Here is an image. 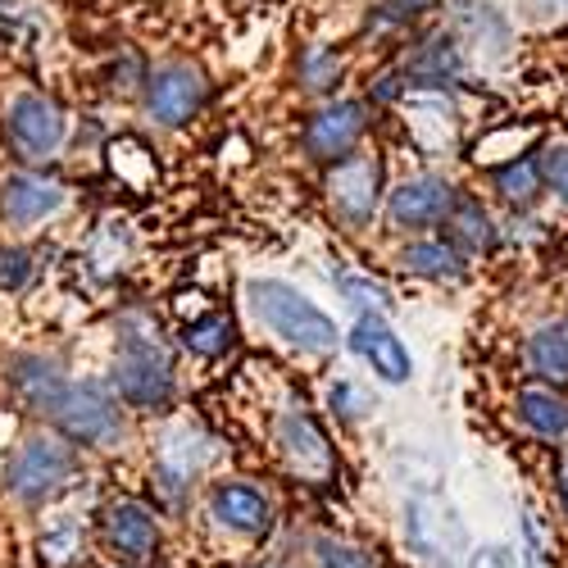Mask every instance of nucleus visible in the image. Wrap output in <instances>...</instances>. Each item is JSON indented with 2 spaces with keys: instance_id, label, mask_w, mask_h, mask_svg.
Here are the masks:
<instances>
[{
  "instance_id": "f257e3e1",
  "label": "nucleus",
  "mask_w": 568,
  "mask_h": 568,
  "mask_svg": "<svg viewBox=\"0 0 568 568\" xmlns=\"http://www.w3.org/2000/svg\"><path fill=\"white\" fill-rule=\"evenodd\" d=\"M251 305L282 342H292L301 351L323 355V351H337V342H342L337 323L327 318L305 292H296L292 282H277V277L251 282Z\"/></svg>"
},
{
  "instance_id": "f03ea898",
  "label": "nucleus",
  "mask_w": 568,
  "mask_h": 568,
  "mask_svg": "<svg viewBox=\"0 0 568 568\" xmlns=\"http://www.w3.org/2000/svg\"><path fill=\"white\" fill-rule=\"evenodd\" d=\"M114 392L132 409H164L173 400V359L151 333L128 327L114 355Z\"/></svg>"
},
{
  "instance_id": "7ed1b4c3",
  "label": "nucleus",
  "mask_w": 568,
  "mask_h": 568,
  "mask_svg": "<svg viewBox=\"0 0 568 568\" xmlns=\"http://www.w3.org/2000/svg\"><path fill=\"white\" fill-rule=\"evenodd\" d=\"M41 414L73 446H105L119 437V405L97 383H69V377H60V387L41 405Z\"/></svg>"
},
{
  "instance_id": "20e7f679",
  "label": "nucleus",
  "mask_w": 568,
  "mask_h": 568,
  "mask_svg": "<svg viewBox=\"0 0 568 568\" xmlns=\"http://www.w3.org/2000/svg\"><path fill=\"white\" fill-rule=\"evenodd\" d=\"M73 468H78V455L64 437H32L14 450L10 468H6V487H10V496L41 505L69 487Z\"/></svg>"
},
{
  "instance_id": "39448f33",
  "label": "nucleus",
  "mask_w": 568,
  "mask_h": 568,
  "mask_svg": "<svg viewBox=\"0 0 568 568\" xmlns=\"http://www.w3.org/2000/svg\"><path fill=\"white\" fill-rule=\"evenodd\" d=\"M405 541L428 568H455L464 550V524L455 518V505L433 491H418L405 505Z\"/></svg>"
},
{
  "instance_id": "423d86ee",
  "label": "nucleus",
  "mask_w": 568,
  "mask_h": 568,
  "mask_svg": "<svg viewBox=\"0 0 568 568\" xmlns=\"http://www.w3.org/2000/svg\"><path fill=\"white\" fill-rule=\"evenodd\" d=\"M6 136L23 160H51L69 136V119L51 97L23 91V97H14L6 110Z\"/></svg>"
},
{
  "instance_id": "0eeeda50",
  "label": "nucleus",
  "mask_w": 568,
  "mask_h": 568,
  "mask_svg": "<svg viewBox=\"0 0 568 568\" xmlns=\"http://www.w3.org/2000/svg\"><path fill=\"white\" fill-rule=\"evenodd\" d=\"M383 201V160L377 155H351L342 164H333L327 173V205L346 227H364L377 214Z\"/></svg>"
},
{
  "instance_id": "6e6552de",
  "label": "nucleus",
  "mask_w": 568,
  "mask_h": 568,
  "mask_svg": "<svg viewBox=\"0 0 568 568\" xmlns=\"http://www.w3.org/2000/svg\"><path fill=\"white\" fill-rule=\"evenodd\" d=\"M201 105H205V78H201V69L178 60V64H164V69L151 73V82H146V110L164 128L192 123L201 114Z\"/></svg>"
},
{
  "instance_id": "1a4fd4ad",
  "label": "nucleus",
  "mask_w": 568,
  "mask_h": 568,
  "mask_svg": "<svg viewBox=\"0 0 568 568\" xmlns=\"http://www.w3.org/2000/svg\"><path fill=\"white\" fill-rule=\"evenodd\" d=\"M364 128H368V105H364V101L323 105V110L305 123V151H310L314 160L342 164V160H351V151L359 146Z\"/></svg>"
},
{
  "instance_id": "9d476101",
  "label": "nucleus",
  "mask_w": 568,
  "mask_h": 568,
  "mask_svg": "<svg viewBox=\"0 0 568 568\" xmlns=\"http://www.w3.org/2000/svg\"><path fill=\"white\" fill-rule=\"evenodd\" d=\"M351 351L383 377V383L400 387L409 383V373H414V359L405 351V342L392 333V323L383 314H359V323L351 327Z\"/></svg>"
},
{
  "instance_id": "9b49d317",
  "label": "nucleus",
  "mask_w": 568,
  "mask_h": 568,
  "mask_svg": "<svg viewBox=\"0 0 568 568\" xmlns=\"http://www.w3.org/2000/svg\"><path fill=\"white\" fill-rule=\"evenodd\" d=\"M101 524H105V541H110V550L119 555V564L136 568V564L155 559V550H160V524H155V514H151L146 505L114 500V505L105 509Z\"/></svg>"
},
{
  "instance_id": "f8f14e48",
  "label": "nucleus",
  "mask_w": 568,
  "mask_h": 568,
  "mask_svg": "<svg viewBox=\"0 0 568 568\" xmlns=\"http://www.w3.org/2000/svg\"><path fill=\"white\" fill-rule=\"evenodd\" d=\"M277 446H282V455L292 459V468L301 473V478H310V483H327V478H333L337 455H333L323 428H318L310 414H287V418H282L277 423Z\"/></svg>"
},
{
  "instance_id": "ddd939ff",
  "label": "nucleus",
  "mask_w": 568,
  "mask_h": 568,
  "mask_svg": "<svg viewBox=\"0 0 568 568\" xmlns=\"http://www.w3.org/2000/svg\"><path fill=\"white\" fill-rule=\"evenodd\" d=\"M450 205H455V186L450 182H442V178H409V182H400L392 192L387 214H392L396 227L418 232V227L442 223L450 214Z\"/></svg>"
},
{
  "instance_id": "4468645a",
  "label": "nucleus",
  "mask_w": 568,
  "mask_h": 568,
  "mask_svg": "<svg viewBox=\"0 0 568 568\" xmlns=\"http://www.w3.org/2000/svg\"><path fill=\"white\" fill-rule=\"evenodd\" d=\"M64 205V186L55 178H41V173H10L0 182V210H6L10 223L28 227L41 223L45 214H55Z\"/></svg>"
},
{
  "instance_id": "2eb2a0df",
  "label": "nucleus",
  "mask_w": 568,
  "mask_h": 568,
  "mask_svg": "<svg viewBox=\"0 0 568 568\" xmlns=\"http://www.w3.org/2000/svg\"><path fill=\"white\" fill-rule=\"evenodd\" d=\"M210 514L227 532H242V537L268 532V496L251 483H219L210 491Z\"/></svg>"
},
{
  "instance_id": "dca6fc26",
  "label": "nucleus",
  "mask_w": 568,
  "mask_h": 568,
  "mask_svg": "<svg viewBox=\"0 0 568 568\" xmlns=\"http://www.w3.org/2000/svg\"><path fill=\"white\" fill-rule=\"evenodd\" d=\"M450 227V246L459 255H478L496 242V232H491V214L483 210V201H473V196H455L450 214L442 219Z\"/></svg>"
},
{
  "instance_id": "f3484780",
  "label": "nucleus",
  "mask_w": 568,
  "mask_h": 568,
  "mask_svg": "<svg viewBox=\"0 0 568 568\" xmlns=\"http://www.w3.org/2000/svg\"><path fill=\"white\" fill-rule=\"evenodd\" d=\"M518 418L546 442H559L568 433V400L550 387H524L518 392Z\"/></svg>"
},
{
  "instance_id": "a211bd4d",
  "label": "nucleus",
  "mask_w": 568,
  "mask_h": 568,
  "mask_svg": "<svg viewBox=\"0 0 568 568\" xmlns=\"http://www.w3.org/2000/svg\"><path fill=\"white\" fill-rule=\"evenodd\" d=\"M491 182H496V192H500L509 205H532L537 192L546 186V173H541V160L514 155L509 164H496V169H491Z\"/></svg>"
},
{
  "instance_id": "6ab92c4d",
  "label": "nucleus",
  "mask_w": 568,
  "mask_h": 568,
  "mask_svg": "<svg viewBox=\"0 0 568 568\" xmlns=\"http://www.w3.org/2000/svg\"><path fill=\"white\" fill-rule=\"evenodd\" d=\"M232 342H236V327H232V314H223V310H205L201 318H192L182 327V346L205 355V359L227 355Z\"/></svg>"
},
{
  "instance_id": "aec40b11",
  "label": "nucleus",
  "mask_w": 568,
  "mask_h": 568,
  "mask_svg": "<svg viewBox=\"0 0 568 568\" xmlns=\"http://www.w3.org/2000/svg\"><path fill=\"white\" fill-rule=\"evenodd\" d=\"M528 364L546 383H568V327H537L528 337Z\"/></svg>"
},
{
  "instance_id": "412c9836",
  "label": "nucleus",
  "mask_w": 568,
  "mask_h": 568,
  "mask_svg": "<svg viewBox=\"0 0 568 568\" xmlns=\"http://www.w3.org/2000/svg\"><path fill=\"white\" fill-rule=\"evenodd\" d=\"M400 268L418 273V277H459L464 255L450 242H414V246L400 251Z\"/></svg>"
},
{
  "instance_id": "4be33fe9",
  "label": "nucleus",
  "mask_w": 568,
  "mask_h": 568,
  "mask_svg": "<svg viewBox=\"0 0 568 568\" xmlns=\"http://www.w3.org/2000/svg\"><path fill=\"white\" fill-rule=\"evenodd\" d=\"M455 28H459V37H464L468 45H478V51L487 45L491 55H500L505 41H509V28H505V19H500L491 6H459Z\"/></svg>"
},
{
  "instance_id": "5701e85b",
  "label": "nucleus",
  "mask_w": 568,
  "mask_h": 568,
  "mask_svg": "<svg viewBox=\"0 0 568 568\" xmlns=\"http://www.w3.org/2000/svg\"><path fill=\"white\" fill-rule=\"evenodd\" d=\"M78 550H82V532H78L73 518H55V524L41 532V559H45V564L64 568V564L78 559Z\"/></svg>"
},
{
  "instance_id": "b1692460",
  "label": "nucleus",
  "mask_w": 568,
  "mask_h": 568,
  "mask_svg": "<svg viewBox=\"0 0 568 568\" xmlns=\"http://www.w3.org/2000/svg\"><path fill=\"white\" fill-rule=\"evenodd\" d=\"M32 255L19 246H0V292H19L32 282Z\"/></svg>"
},
{
  "instance_id": "393cba45",
  "label": "nucleus",
  "mask_w": 568,
  "mask_h": 568,
  "mask_svg": "<svg viewBox=\"0 0 568 568\" xmlns=\"http://www.w3.org/2000/svg\"><path fill=\"white\" fill-rule=\"evenodd\" d=\"M318 564L323 568H373V559L364 550H355V546H346L337 537H323L318 541Z\"/></svg>"
},
{
  "instance_id": "a878e982",
  "label": "nucleus",
  "mask_w": 568,
  "mask_h": 568,
  "mask_svg": "<svg viewBox=\"0 0 568 568\" xmlns=\"http://www.w3.org/2000/svg\"><path fill=\"white\" fill-rule=\"evenodd\" d=\"M342 292L355 301V305H364V310H373V314H387L392 310V296L377 287V282H355V277H342Z\"/></svg>"
},
{
  "instance_id": "bb28decb",
  "label": "nucleus",
  "mask_w": 568,
  "mask_h": 568,
  "mask_svg": "<svg viewBox=\"0 0 568 568\" xmlns=\"http://www.w3.org/2000/svg\"><path fill=\"white\" fill-rule=\"evenodd\" d=\"M541 173H546V186L550 192L568 205V146H555V151H546V160H541Z\"/></svg>"
},
{
  "instance_id": "cd10ccee",
  "label": "nucleus",
  "mask_w": 568,
  "mask_h": 568,
  "mask_svg": "<svg viewBox=\"0 0 568 568\" xmlns=\"http://www.w3.org/2000/svg\"><path fill=\"white\" fill-rule=\"evenodd\" d=\"M464 568H518V564H514V550L505 546H478V550H468Z\"/></svg>"
},
{
  "instance_id": "c85d7f7f",
  "label": "nucleus",
  "mask_w": 568,
  "mask_h": 568,
  "mask_svg": "<svg viewBox=\"0 0 568 568\" xmlns=\"http://www.w3.org/2000/svg\"><path fill=\"white\" fill-rule=\"evenodd\" d=\"M342 73V60L337 55H323V51H314L310 55V64H305V78H310V87H333V78Z\"/></svg>"
},
{
  "instance_id": "c756f323",
  "label": "nucleus",
  "mask_w": 568,
  "mask_h": 568,
  "mask_svg": "<svg viewBox=\"0 0 568 568\" xmlns=\"http://www.w3.org/2000/svg\"><path fill=\"white\" fill-rule=\"evenodd\" d=\"M524 532H528V550H524V568H546V564H541V537H537V524H532V518H528V524H524Z\"/></svg>"
},
{
  "instance_id": "7c9ffc66",
  "label": "nucleus",
  "mask_w": 568,
  "mask_h": 568,
  "mask_svg": "<svg viewBox=\"0 0 568 568\" xmlns=\"http://www.w3.org/2000/svg\"><path fill=\"white\" fill-rule=\"evenodd\" d=\"M559 509H564V518H568V464L559 468Z\"/></svg>"
},
{
  "instance_id": "2f4dec72",
  "label": "nucleus",
  "mask_w": 568,
  "mask_h": 568,
  "mask_svg": "<svg viewBox=\"0 0 568 568\" xmlns=\"http://www.w3.org/2000/svg\"><path fill=\"white\" fill-rule=\"evenodd\" d=\"M119 568H128V564H119Z\"/></svg>"
}]
</instances>
